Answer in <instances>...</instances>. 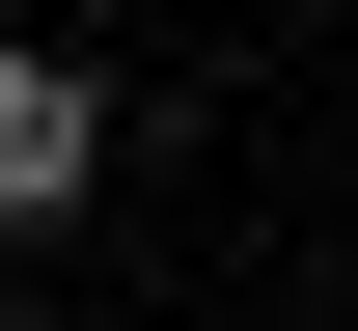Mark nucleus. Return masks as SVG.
<instances>
[{"mask_svg": "<svg viewBox=\"0 0 358 331\" xmlns=\"http://www.w3.org/2000/svg\"><path fill=\"white\" fill-rule=\"evenodd\" d=\"M83 193H110V83H83V55H0V248L83 221Z\"/></svg>", "mask_w": 358, "mask_h": 331, "instance_id": "obj_1", "label": "nucleus"}]
</instances>
